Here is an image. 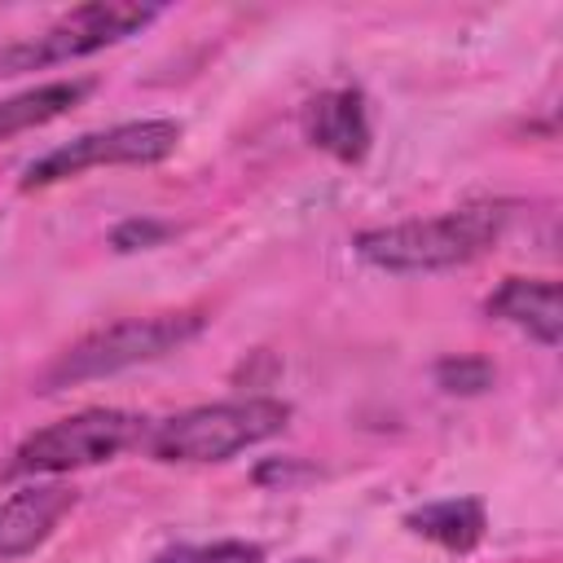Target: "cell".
<instances>
[{
  "label": "cell",
  "mask_w": 563,
  "mask_h": 563,
  "mask_svg": "<svg viewBox=\"0 0 563 563\" xmlns=\"http://www.w3.org/2000/svg\"><path fill=\"white\" fill-rule=\"evenodd\" d=\"M92 92V79H57V84H40L31 92H18L9 101H0V141L44 128L53 119H62L70 106H79Z\"/></svg>",
  "instance_id": "obj_11"
},
{
  "label": "cell",
  "mask_w": 563,
  "mask_h": 563,
  "mask_svg": "<svg viewBox=\"0 0 563 563\" xmlns=\"http://www.w3.org/2000/svg\"><path fill=\"white\" fill-rule=\"evenodd\" d=\"M202 330V312H150V317H123L88 339H79L75 347H66L40 378L44 391L70 387V383H88V378H106L119 369H132L141 361H154L163 352H176L180 343H189Z\"/></svg>",
  "instance_id": "obj_3"
},
{
  "label": "cell",
  "mask_w": 563,
  "mask_h": 563,
  "mask_svg": "<svg viewBox=\"0 0 563 563\" xmlns=\"http://www.w3.org/2000/svg\"><path fill=\"white\" fill-rule=\"evenodd\" d=\"M506 224V207L497 202H471L453 207L427 220H405V224H383L356 233V255L383 273H440L471 264L484 255Z\"/></svg>",
  "instance_id": "obj_1"
},
{
  "label": "cell",
  "mask_w": 563,
  "mask_h": 563,
  "mask_svg": "<svg viewBox=\"0 0 563 563\" xmlns=\"http://www.w3.org/2000/svg\"><path fill=\"white\" fill-rule=\"evenodd\" d=\"M163 13V4H141V0H97V4H79L70 13H62L53 26H44L31 40L4 44L0 48V75H22V70H44L57 62H75L88 57L106 44H119L136 31H145L154 18Z\"/></svg>",
  "instance_id": "obj_4"
},
{
  "label": "cell",
  "mask_w": 563,
  "mask_h": 563,
  "mask_svg": "<svg viewBox=\"0 0 563 563\" xmlns=\"http://www.w3.org/2000/svg\"><path fill=\"white\" fill-rule=\"evenodd\" d=\"M290 422V405L273 396H246V400H220L185 409L154 427L150 453L158 462H224L268 435H277Z\"/></svg>",
  "instance_id": "obj_2"
},
{
  "label": "cell",
  "mask_w": 563,
  "mask_h": 563,
  "mask_svg": "<svg viewBox=\"0 0 563 563\" xmlns=\"http://www.w3.org/2000/svg\"><path fill=\"white\" fill-rule=\"evenodd\" d=\"M303 132L317 150L334 154L339 163H361L369 154V119L356 88H330L308 101Z\"/></svg>",
  "instance_id": "obj_8"
},
{
  "label": "cell",
  "mask_w": 563,
  "mask_h": 563,
  "mask_svg": "<svg viewBox=\"0 0 563 563\" xmlns=\"http://www.w3.org/2000/svg\"><path fill=\"white\" fill-rule=\"evenodd\" d=\"M295 563H312V559H295Z\"/></svg>",
  "instance_id": "obj_16"
},
{
  "label": "cell",
  "mask_w": 563,
  "mask_h": 563,
  "mask_svg": "<svg viewBox=\"0 0 563 563\" xmlns=\"http://www.w3.org/2000/svg\"><path fill=\"white\" fill-rule=\"evenodd\" d=\"M180 145V123L176 119H136V123H114L106 132H84L44 158H35L22 176V189H44L57 180H70L88 167L106 163H163Z\"/></svg>",
  "instance_id": "obj_6"
},
{
  "label": "cell",
  "mask_w": 563,
  "mask_h": 563,
  "mask_svg": "<svg viewBox=\"0 0 563 563\" xmlns=\"http://www.w3.org/2000/svg\"><path fill=\"white\" fill-rule=\"evenodd\" d=\"M273 475L286 484V479H295V475H308V466H295V462H273V466H260V471H255V479H260V484H268Z\"/></svg>",
  "instance_id": "obj_15"
},
{
  "label": "cell",
  "mask_w": 563,
  "mask_h": 563,
  "mask_svg": "<svg viewBox=\"0 0 563 563\" xmlns=\"http://www.w3.org/2000/svg\"><path fill=\"white\" fill-rule=\"evenodd\" d=\"M75 506L70 484H31L0 501V559H22L48 541L62 515Z\"/></svg>",
  "instance_id": "obj_7"
},
{
  "label": "cell",
  "mask_w": 563,
  "mask_h": 563,
  "mask_svg": "<svg viewBox=\"0 0 563 563\" xmlns=\"http://www.w3.org/2000/svg\"><path fill=\"white\" fill-rule=\"evenodd\" d=\"M488 317L519 325L541 347H559L563 339V308H559V282L550 277H506L488 295Z\"/></svg>",
  "instance_id": "obj_9"
},
{
  "label": "cell",
  "mask_w": 563,
  "mask_h": 563,
  "mask_svg": "<svg viewBox=\"0 0 563 563\" xmlns=\"http://www.w3.org/2000/svg\"><path fill=\"white\" fill-rule=\"evenodd\" d=\"M167 233H172V229H167L163 220H123V224L110 233V242H114V251H145V246H158Z\"/></svg>",
  "instance_id": "obj_14"
},
{
  "label": "cell",
  "mask_w": 563,
  "mask_h": 563,
  "mask_svg": "<svg viewBox=\"0 0 563 563\" xmlns=\"http://www.w3.org/2000/svg\"><path fill=\"white\" fill-rule=\"evenodd\" d=\"M435 383L453 396H475L493 387V365L484 356H444L435 365Z\"/></svg>",
  "instance_id": "obj_13"
},
{
  "label": "cell",
  "mask_w": 563,
  "mask_h": 563,
  "mask_svg": "<svg viewBox=\"0 0 563 563\" xmlns=\"http://www.w3.org/2000/svg\"><path fill=\"white\" fill-rule=\"evenodd\" d=\"M150 563H264L255 541H211V545H167Z\"/></svg>",
  "instance_id": "obj_12"
},
{
  "label": "cell",
  "mask_w": 563,
  "mask_h": 563,
  "mask_svg": "<svg viewBox=\"0 0 563 563\" xmlns=\"http://www.w3.org/2000/svg\"><path fill=\"white\" fill-rule=\"evenodd\" d=\"M405 528L413 537H427V541L462 554V550H475L484 541L488 519H484V506L475 497H444V501H427V506L409 510Z\"/></svg>",
  "instance_id": "obj_10"
},
{
  "label": "cell",
  "mask_w": 563,
  "mask_h": 563,
  "mask_svg": "<svg viewBox=\"0 0 563 563\" xmlns=\"http://www.w3.org/2000/svg\"><path fill=\"white\" fill-rule=\"evenodd\" d=\"M141 435H145V418H136V413L84 409L75 418H62V422L31 431L18 444L9 475H62V471L97 466V462H110L123 449L141 444Z\"/></svg>",
  "instance_id": "obj_5"
}]
</instances>
